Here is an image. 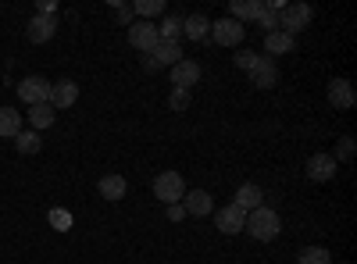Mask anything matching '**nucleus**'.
<instances>
[{"instance_id":"1","label":"nucleus","mask_w":357,"mask_h":264,"mask_svg":"<svg viewBox=\"0 0 357 264\" xmlns=\"http://www.w3.org/2000/svg\"><path fill=\"white\" fill-rule=\"evenodd\" d=\"M243 228L250 232L254 240L268 243V240H275L279 232H282V222H279V211H272V208H264V203H261L257 211L247 215V225H243Z\"/></svg>"},{"instance_id":"2","label":"nucleus","mask_w":357,"mask_h":264,"mask_svg":"<svg viewBox=\"0 0 357 264\" xmlns=\"http://www.w3.org/2000/svg\"><path fill=\"white\" fill-rule=\"evenodd\" d=\"M311 18H314V8H311V4H286V8L279 11V25H282L286 36L304 33V29L311 25Z\"/></svg>"},{"instance_id":"3","label":"nucleus","mask_w":357,"mask_h":264,"mask_svg":"<svg viewBox=\"0 0 357 264\" xmlns=\"http://www.w3.org/2000/svg\"><path fill=\"white\" fill-rule=\"evenodd\" d=\"M154 196L161 203H178L186 196V183H183V175L178 171H161L158 179H154Z\"/></svg>"},{"instance_id":"4","label":"nucleus","mask_w":357,"mask_h":264,"mask_svg":"<svg viewBox=\"0 0 357 264\" xmlns=\"http://www.w3.org/2000/svg\"><path fill=\"white\" fill-rule=\"evenodd\" d=\"M18 97H22V104H29V107L50 104V82H47L43 75H25V79L18 82Z\"/></svg>"},{"instance_id":"5","label":"nucleus","mask_w":357,"mask_h":264,"mask_svg":"<svg viewBox=\"0 0 357 264\" xmlns=\"http://www.w3.org/2000/svg\"><path fill=\"white\" fill-rule=\"evenodd\" d=\"M243 36H247V29L236 22V18H218V22H211V40H215L218 47H236V43H243Z\"/></svg>"},{"instance_id":"6","label":"nucleus","mask_w":357,"mask_h":264,"mask_svg":"<svg viewBox=\"0 0 357 264\" xmlns=\"http://www.w3.org/2000/svg\"><path fill=\"white\" fill-rule=\"evenodd\" d=\"M129 43H132L136 50H143V54H151V50L161 43V36H158V25H151V22L136 18V22L129 25Z\"/></svg>"},{"instance_id":"7","label":"nucleus","mask_w":357,"mask_h":264,"mask_svg":"<svg viewBox=\"0 0 357 264\" xmlns=\"http://www.w3.org/2000/svg\"><path fill=\"white\" fill-rule=\"evenodd\" d=\"M336 168H340V161L333 154H314V157H307V179L329 183V179H336Z\"/></svg>"},{"instance_id":"8","label":"nucleus","mask_w":357,"mask_h":264,"mask_svg":"<svg viewBox=\"0 0 357 264\" xmlns=\"http://www.w3.org/2000/svg\"><path fill=\"white\" fill-rule=\"evenodd\" d=\"M279 82V68L272 57H257V65L250 68V86H257V90H272V86Z\"/></svg>"},{"instance_id":"9","label":"nucleus","mask_w":357,"mask_h":264,"mask_svg":"<svg viewBox=\"0 0 357 264\" xmlns=\"http://www.w3.org/2000/svg\"><path fill=\"white\" fill-rule=\"evenodd\" d=\"M215 225L225 232V236H236V232H243V225H247V211L236 208V203H229V208H222L215 215Z\"/></svg>"},{"instance_id":"10","label":"nucleus","mask_w":357,"mask_h":264,"mask_svg":"<svg viewBox=\"0 0 357 264\" xmlns=\"http://www.w3.org/2000/svg\"><path fill=\"white\" fill-rule=\"evenodd\" d=\"M178 61H183V50H178V43H158L154 50H151V57H146V68H175Z\"/></svg>"},{"instance_id":"11","label":"nucleus","mask_w":357,"mask_h":264,"mask_svg":"<svg viewBox=\"0 0 357 264\" xmlns=\"http://www.w3.org/2000/svg\"><path fill=\"white\" fill-rule=\"evenodd\" d=\"M200 79V65L193 61V57H183L175 68H172V86L175 90H190V86H197Z\"/></svg>"},{"instance_id":"12","label":"nucleus","mask_w":357,"mask_h":264,"mask_svg":"<svg viewBox=\"0 0 357 264\" xmlns=\"http://www.w3.org/2000/svg\"><path fill=\"white\" fill-rule=\"evenodd\" d=\"M54 33H57V22H54V18H43V15H36L33 22L25 25L29 43H50V40H54Z\"/></svg>"},{"instance_id":"13","label":"nucleus","mask_w":357,"mask_h":264,"mask_svg":"<svg viewBox=\"0 0 357 264\" xmlns=\"http://www.w3.org/2000/svg\"><path fill=\"white\" fill-rule=\"evenodd\" d=\"M183 200H186V203H183V211L193 215V218L211 215V208H215V200H211V193H207V189H193V193H186Z\"/></svg>"},{"instance_id":"14","label":"nucleus","mask_w":357,"mask_h":264,"mask_svg":"<svg viewBox=\"0 0 357 264\" xmlns=\"http://www.w3.org/2000/svg\"><path fill=\"white\" fill-rule=\"evenodd\" d=\"M75 97H79V86L72 79H61L50 86V107H72Z\"/></svg>"},{"instance_id":"15","label":"nucleus","mask_w":357,"mask_h":264,"mask_svg":"<svg viewBox=\"0 0 357 264\" xmlns=\"http://www.w3.org/2000/svg\"><path fill=\"white\" fill-rule=\"evenodd\" d=\"M354 86L347 82V79H333L329 82V104L333 107H340V111H347V107H354Z\"/></svg>"},{"instance_id":"16","label":"nucleus","mask_w":357,"mask_h":264,"mask_svg":"<svg viewBox=\"0 0 357 264\" xmlns=\"http://www.w3.org/2000/svg\"><path fill=\"white\" fill-rule=\"evenodd\" d=\"M236 208H243V211H257L261 203H264V193H261V186H254V183H247V186H240L236 189Z\"/></svg>"},{"instance_id":"17","label":"nucleus","mask_w":357,"mask_h":264,"mask_svg":"<svg viewBox=\"0 0 357 264\" xmlns=\"http://www.w3.org/2000/svg\"><path fill=\"white\" fill-rule=\"evenodd\" d=\"M229 11H232V18L236 22H257V15H261V0H232L229 4Z\"/></svg>"},{"instance_id":"18","label":"nucleus","mask_w":357,"mask_h":264,"mask_svg":"<svg viewBox=\"0 0 357 264\" xmlns=\"http://www.w3.org/2000/svg\"><path fill=\"white\" fill-rule=\"evenodd\" d=\"M286 4H279V0H272V4H261V15H257V25L264 29V36L268 33H275L279 29V11H282Z\"/></svg>"},{"instance_id":"19","label":"nucleus","mask_w":357,"mask_h":264,"mask_svg":"<svg viewBox=\"0 0 357 264\" xmlns=\"http://www.w3.org/2000/svg\"><path fill=\"white\" fill-rule=\"evenodd\" d=\"M183 33L190 40H207L211 36V22H207L204 15H190V18H183Z\"/></svg>"},{"instance_id":"20","label":"nucleus","mask_w":357,"mask_h":264,"mask_svg":"<svg viewBox=\"0 0 357 264\" xmlns=\"http://www.w3.org/2000/svg\"><path fill=\"white\" fill-rule=\"evenodd\" d=\"M97 189H100V196H104V200H122L129 186H126V179H122V175H104Z\"/></svg>"},{"instance_id":"21","label":"nucleus","mask_w":357,"mask_h":264,"mask_svg":"<svg viewBox=\"0 0 357 264\" xmlns=\"http://www.w3.org/2000/svg\"><path fill=\"white\" fill-rule=\"evenodd\" d=\"M264 50L275 54V57H279V54H289V50H293V36H286L282 29H275V33L264 36Z\"/></svg>"},{"instance_id":"22","label":"nucleus","mask_w":357,"mask_h":264,"mask_svg":"<svg viewBox=\"0 0 357 264\" xmlns=\"http://www.w3.org/2000/svg\"><path fill=\"white\" fill-rule=\"evenodd\" d=\"M22 132V114L15 107H0V136H18Z\"/></svg>"},{"instance_id":"23","label":"nucleus","mask_w":357,"mask_h":264,"mask_svg":"<svg viewBox=\"0 0 357 264\" xmlns=\"http://www.w3.org/2000/svg\"><path fill=\"white\" fill-rule=\"evenodd\" d=\"M29 122H33L36 129H50V125H54V111H50V104L29 107Z\"/></svg>"},{"instance_id":"24","label":"nucleus","mask_w":357,"mask_h":264,"mask_svg":"<svg viewBox=\"0 0 357 264\" xmlns=\"http://www.w3.org/2000/svg\"><path fill=\"white\" fill-rule=\"evenodd\" d=\"M296 261H301V264H333V254L325 247H304Z\"/></svg>"},{"instance_id":"25","label":"nucleus","mask_w":357,"mask_h":264,"mask_svg":"<svg viewBox=\"0 0 357 264\" xmlns=\"http://www.w3.org/2000/svg\"><path fill=\"white\" fill-rule=\"evenodd\" d=\"M178 33H183V18H165V25H158V36L165 40V43H175L178 40Z\"/></svg>"},{"instance_id":"26","label":"nucleus","mask_w":357,"mask_h":264,"mask_svg":"<svg viewBox=\"0 0 357 264\" xmlns=\"http://www.w3.org/2000/svg\"><path fill=\"white\" fill-rule=\"evenodd\" d=\"M15 146H18L22 154H40V146H43V143H40L36 132H18V136H15Z\"/></svg>"},{"instance_id":"27","label":"nucleus","mask_w":357,"mask_h":264,"mask_svg":"<svg viewBox=\"0 0 357 264\" xmlns=\"http://www.w3.org/2000/svg\"><path fill=\"white\" fill-rule=\"evenodd\" d=\"M161 11H165L161 0H132V15H143V22L151 15H161Z\"/></svg>"},{"instance_id":"28","label":"nucleus","mask_w":357,"mask_h":264,"mask_svg":"<svg viewBox=\"0 0 357 264\" xmlns=\"http://www.w3.org/2000/svg\"><path fill=\"white\" fill-rule=\"evenodd\" d=\"M50 228L68 232V228H72V215H68V211H61V208H54V211H50Z\"/></svg>"},{"instance_id":"29","label":"nucleus","mask_w":357,"mask_h":264,"mask_svg":"<svg viewBox=\"0 0 357 264\" xmlns=\"http://www.w3.org/2000/svg\"><path fill=\"white\" fill-rule=\"evenodd\" d=\"M168 104H172V111H186L190 107V90H172Z\"/></svg>"},{"instance_id":"30","label":"nucleus","mask_w":357,"mask_h":264,"mask_svg":"<svg viewBox=\"0 0 357 264\" xmlns=\"http://www.w3.org/2000/svg\"><path fill=\"white\" fill-rule=\"evenodd\" d=\"M236 65H240L243 72H250V68L257 65V54H254V50H240V54H236Z\"/></svg>"},{"instance_id":"31","label":"nucleus","mask_w":357,"mask_h":264,"mask_svg":"<svg viewBox=\"0 0 357 264\" xmlns=\"http://www.w3.org/2000/svg\"><path fill=\"white\" fill-rule=\"evenodd\" d=\"M350 157H354V139L343 136V139H340V161H350Z\"/></svg>"},{"instance_id":"32","label":"nucleus","mask_w":357,"mask_h":264,"mask_svg":"<svg viewBox=\"0 0 357 264\" xmlns=\"http://www.w3.org/2000/svg\"><path fill=\"white\" fill-rule=\"evenodd\" d=\"M54 11H57L54 0H40V4H36V15H43V18H54Z\"/></svg>"},{"instance_id":"33","label":"nucleus","mask_w":357,"mask_h":264,"mask_svg":"<svg viewBox=\"0 0 357 264\" xmlns=\"http://www.w3.org/2000/svg\"><path fill=\"white\" fill-rule=\"evenodd\" d=\"M168 218H172V222H183V218H186L183 203H168Z\"/></svg>"},{"instance_id":"34","label":"nucleus","mask_w":357,"mask_h":264,"mask_svg":"<svg viewBox=\"0 0 357 264\" xmlns=\"http://www.w3.org/2000/svg\"><path fill=\"white\" fill-rule=\"evenodd\" d=\"M118 22H122V25H132V22H136L132 8H118Z\"/></svg>"}]
</instances>
